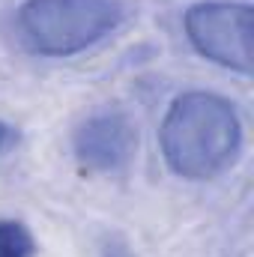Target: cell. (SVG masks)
Returning a JSON list of instances; mask_svg holds the SVG:
<instances>
[{"mask_svg": "<svg viewBox=\"0 0 254 257\" xmlns=\"http://www.w3.org/2000/svg\"><path fill=\"white\" fill-rule=\"evenodd\" d=\"M159 144L177 177L191 183L215 180L239 159L242 120L224 96L191 90L171 102L159 128Z\"/></svg>", "mask_w": 254, "mask_h": 257, "instance_id": "6da1fadb", "label": "cell"}, {"mask_svg": "<svg viewBox=\"0 0 254 257\" xmlns=\"http://www.w3.org/2000/svg\"><path fill=\"white\" fill-rule=\"evenodd\" d=\"M123 18V0H24L15 30L33 54L72 57L111 36Z\"/></svg>", "mask_w": 254, "mask_h": 257, "instance_id": "7a4b0ae2", "label": "cell"}, {"mask_svg": "<svg viewBox=\"0 0 254 257\" xmlns=\"http://www.w3.org/2000/svg\"><path fill=\"white\" fill-rule=\"evenodd\" d=\"M186 36L194 51L239 75H251V3L200 0L186 12Z\"/></svg>", "mask_w": 254, "mask_h": 257, "instance_id": "3957f363", "label": "cell"}, {"mask_svg": "<svg viewBox=\"0 0 254 257\" xmlns=\"http://www.w3.org/2000/svg\"><path fill=\"white\" fill-rule=\"evenodd\" d=\"M138 150V128L123 111H99L75 128L72 153L90 174H117Z\"/></svg>", "mask_w": 254, "mask_h": 257, "instance_id": "277c9868", "label": "cell"}, {"mask_svg": "<svg viewBox=\"0 0 254 257\" xmlns=\"http://www.w3.org/2000/svg\"><path fill=\"white\" fill-rule=\"evenodd\" d=\"M0 257H36V239L18 218H0Z\"/></svg>", "mask_w": 254, "mask_h": 257, "instance_id": "5b68a950", "label": "cell"}, {"mask_svg": "<svg viewBox=\"0 0 254 257\" xmlns=\"http://www.w3.org/2000/svg\"><path fill=\"white\" fill-rule=\"evenodd\" d=\"M102 257H132L126 248V242L123 239H117V236H111L105 245H102Z\"/></svg>", "mask_w": 254, "mask_h": 257, "instance_id": "8992f818", "label": "cell"}, {"mask_svg": "<svg viewBox=\"0 0 254 257\" xmlns=\"http://www.w3.org/2000/svg\"><path fill=\"white\" fill-rule=\"evenodd\" d=\"M9 138H12V128H9V123L0 120V153H3V147L9 144Z\"/></svg>", "mask_w": 254, "mask_h": 257, "instance_id": "52a82bcc", "label": "cell"}]
</instances>
